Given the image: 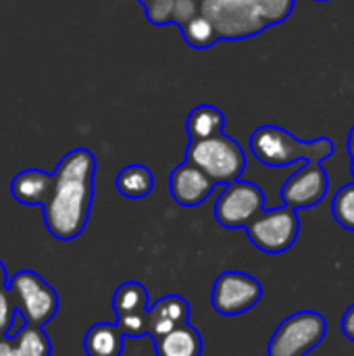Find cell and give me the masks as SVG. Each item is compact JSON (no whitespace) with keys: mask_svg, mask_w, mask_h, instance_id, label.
Segmentation results:
<instances>
[{"mask_svg":"<svg viewBox=\"0 0 354 356\" xmlns=\"http://www.w3.org/2000/svg\"><path fill=\"white\" fill-rule=\"evenodd\" d=\"M96 156L88 148L67 152L54 169V188L42 207L46 229L52 238L69 242L88 225L94 200Z\"/></svg>","mask_w":354,"mask_h":356,"instance_id":"cell-1","label":"cell"},{"mask_svg":"<svg viewBox=\"0 0 354 356\" xmlns=\"http://www.w3.org/2000/svg\"><path fill=\"white\" fill-rule=\"evenodd\" d=\"M250 150L263 165L282 169L292 163H323L332 156L334 142L330 138L303 142L284 127L261 125L250 136Z\"/></svg>","mask_w":354,"mask_h":356,"instance_id":"cell-2","label":"cell"},{"mask_svg":"<svg viewBox=\"0 0 354 356\" xmlns=\"http://www.w3.org/2000/svg\"><path fill=\"white\" fill-rule=\"evenodd\" d=\"M186 161L194 163L211 179L223 186L238 181L246 169V154L242 146L225 134L207 140H190Z\"/></svg>","mask_w":354,"mask_h":356,"instance_id":"cell-3","label":"cell"},{"mask_svg":"<svg viewBox=\"0 0 354 356\" xmlns=\"http://www.w3.org/2000/svg\"><path fill=\"white\" fill-rule=\"evenodd\" d=\"M328 336V321L315 311H300L286 317L269 340V356H307Z\"/></svg>","mask_w":354,"mask_h":356,"instance_id":"cell-4","label":"cell"},{"mask_svg":"<svg viewBox=\"0 0 354 356\" xmlns=\"http://www.w3.org/2000/svg\"><path fill=\"white\" fill-rule=\"evenodd\" d=\"M10 294L15 298L17 311L27 325L44 327L54 319L58 311V296L50 284H46L38 273L23 269L15 273L8 282Z\"/></svg>","mask_w":354,"mask_h":356,"instance_id":"cell-5","label":"cell"},{"mask_svg":"<svg viewBox=\"0 0 354 356\" xmlns=\"http://www.w3.org/2000/svg\"><path fill=\"white\" fill-rule=\"evenodd\" d=\"M248 240L261 252L267 254H282L290 250L300 234V219L298 213L290 207H277L263 211L246 225Z\"/></svg>","mask_w":354,"mask_h":356,"instance_id":"cell-6","label":"cell"},{"mask_svg":"<svg viewBox=\"0 0 354 356\" xmlns=\"http://www.w3.org/2000/svg\"><path fill=\"white\" fill-rule=\"evenodd\" d=\"M200 13L215 25L219 40H246L269 27L250 0H200Z\"/></svg>","mask_w":354,"mask_h":356,"instance_id":"cell-7","label":"cell"},{"mask_svg":"<svg viewBox=\"0 0 354 356\" xmlns=\"http://www.w3.org/2000/svg\"><path fill=\"white\" fill-rule=\"evenodd\" d=\"M265 211V194L252 181L227 184L215 202V219L225 229H246V225Z\"/></svg>","mask_w":354,"mask_h":356,"instance_id":"cell-8","label":"cell"},{"mask_svg":"<svg viewBox=\"0 0 354 356\" xmlns=\"http://www.w3.org/2000/svg\"><path fill=\"white\" fill-rule=\"evenodd\" d=\"M261 296L263 286L257 277L244 271H223L213 284L211 302L219 315L236 317L257 307Z\"/></svg>","mask_w":354,"mask_h":356,"instance_id":"cell-9","label":"cell"},{"mask_svg":"<svg viewBox=\"0 0 354 356\" xmlns=\"http://www.w3.org/2000/svg\"><path fill=\"white\" fill-rule=\"evenodd\" d=\"M330 190V179L321 163H303V167L282 186V202L294 211L313 209Z\"/></svg>","mask_w":354,"mask_h":356,"instance_id":"cell-10","label":"cell"},{"mask_svg":"<svg viewBox=\"0 0 354 356\" xmlns=\"http://www.w3.org/2000/svg\"><path fill=\"white\" fill-rule=\"evenodd\" d=\"M219 184L190 161L177 165L171 173V196L182 207L202 204Z\"/></svg>","mask_w":354,"mask_h":356,"instance_id":"cell-11","label":"cell"},{"mask_svg":"<svg viewBox=\"0 0 354 356\" xmlns=\"http://www.w3.org/2000/svg\"><path fill=\"white\" fill-rule=\"evenodd\" d=\"M190 323V302L177 294L163 296L148 307V336L152 340Z\"/></svg>","mask_w":354,"mask_h":356,"instance_id":"cell-12","label":"cell"},{"mask_svg":"<svg viewBox=\"0 0 354 356\" xmlns=\"http://www.w3.org/2000/svg\"><path fill=\"white\" fill-rule=\"evenodd\" d=\"M54 188V173L42 169H25L10 181V194L19 204L44 207Z\"/></svg>","mask_w":354,"mask_h":356,"instance_id":"cell-13","label":"cell"},{"mask_svg":"<svg viewBox=\"0 0 354 356\" xmlns=\"http://www.w3.org/2000/svg\"><path fill=\"white\" fill-rule=\"evenodd\" d=\"M202 338L190 323L154 340L156 356H202Z\"/></svg>","mask_w":354,"mask_h":356,"instance_id":"cell-14","label":"cell"},{"mask_svg":"<svg viewBox=\"0 0 354 356\" xmlns=\"http://www.w3.org/2000/svg\"><path fill=\"white\" fill-rule=\"evenodd\" d=\"M125 334L117 323H96L83 336L86 356H121Z\"/></svg>","mask_w":354,"mask_h":356,"instance_id":"cell-15","label":"cell"},{"mask_svg":"<svg viewBox=\"0 0 354 356\" xmlns=\"http://www.w3.org/2000/svg\"><path fill=\"white\" fill-rule=\"evenodd\" d=\"M115 188L121 196L140 200L146 198L154 188V175L144 165H127L119 171L115 179Z\"/></svg>","mask_w":354,"mask_h":356,"instance_id":"cell-16","label":"cell"},{"mask_svg":"<svg viewBox=\"0 0 354 356\" xmlns=\"http://www.w3.org/2000/svg\"><path fill=\"white\" fill-rule=\"evenodd\" d=\"M225 127V115L217 106L200 104L196 106L188 117V134L190 140H207L223 134Z\"/></svg>","mask_w":354,"mask_h":356,"instance_id":"cell-17","label":"cell"},{"mask_svg":"<svg viewBox=\"0 0 354 356\" xmlns=\"http://www.w3.org/2000/svg\"><path fill=\"white\" fill-rule=\"evenodd\" d=\"M113 311L117 317L138 315L148 311V290L140 282H125L115 290Z\"/></svg>","mask_w":354,"mask_h":356,"instance_id":"cell-18","label":"cell"},{"mask_svg":"<svg viewBox=\"0 0 354 356\" xmlns=\"http://www.w3.org/2000/svg\"><path fill=\"white\" fill-rule=\"evenodd\" d=\"M15 355L17 356H50L52 355V344L44 327H33V325H23L15 338Z\"/></svg>","mask_w":354,"mask_h":356,"instance_id":"cell-19","label":"cell"},{"mask_svg":"<svg viewBox=\"0 0 354 356\" xmlns=\"http://www.w3.org/2000/svg\"><path fill=\"white\" fill-rule=\"evenodd\" d=\"M182 35L186 40V44H190L192 48H209L213 46L219 35H217V29L215 25L200 13L198 17H194L192 21H188L184 27H182Z\"/></svg>","mask_w":354,"mask_h":356,"instance_id":"cell-20","label":"cell"},{"mask_svg":"<svg viewBox=\"0 0 354 356\" xmlns=\"http://www.w3.org/2000/svg\"><path fill=\"white\" fill-rule=\"evenodd\" d=\"M334 219L348 232H354V181L342 186L332 200Z\"/></svg>","mask_w":354,"mask_h":356,"instance_id":"cell-21","label":"cell"},{"mask_svg":"<svg viewBox=\"0 0 354 356\" xmlns=\"http://www.w3.org/2000/svg\"><path fill=\"white\" fill-rule=\"evenodd\" d=\"M250 2L267 25H277L286 21L294 10V0H250Z\"/></svg>","mask_w":354,"mask_h":356,"instance_id":"cell-22","label":"cell"},{"mask_svg":"<svg viewBox=\"0 0 354 356\" xmlns=\"http://www.w3.org/2000/svg\"><path fill=\"white\" fill-rule=\"evenodd\" d=\"M17 305L15 298L10 294V288H0V338H6V334L10 332V325L17 317Z\"/></svg>","mask_w":354,"mask_h":356,"instance_id":"cell-23","label":"cell"},{"mask_svg":"<svg viewBox=\"0 0 354 356\" xmlns=\"http://www.w3.org/2000/svg\"><path fill=\"white\" fill-rule=\"evenodd\" d=\"M119 330L125 334V338H142L148 336V311L127 317H117Z\"/></svg>","mask_w":354,"mask_h":356,"instance_id":"cell-24","label":"cell"},{"mask_svg":"<svg viewBox=\"0 0 354 356\" xmlns=\"http://www.w3.org/2000/svg\"><path fill=\"white\" fill-rule=\"evenodd\" d=\"M200 15V0H175L171 10V23L179 25V29Z\"/></svg>","mask_w":354,"mask_h":356,"instance_id":"cell-25","label":"cell"},{"mask_svg":"<svg viewBox=\"0 0 354 356\" xmlns=\"http://www.w3.org/2000/svg\"><path fill=\"white\" fill-rule=\"evenodd\" d=\"M175 0H154L150 6H146V19L152 25H167L171 23V10Z\"/></svg>","mask_w":354,"mask_h":356,"instance_id":"cell-26","label":"cell"},{"mask_svg":"<svg viewBox=\"0 0 354 356\" xmlns=\"http://www.w3.org/2000/svg\"><path fill=\"white\" fill-rule=\"evenodd\" d=\"M342 332H344V336L348 340L354 342V305L344 313V317H342Z\"/></svg>","mask_w":354,"mask_h":356,"instance_id":"cell-27","label":"cell"},{"mask_svg":"<svg viewBox=\"0 0 354 356\" xmlns=\"http://www.w3.org/2000/svg\"><path fill=\"white\" fill-rule=\"evenodd\" d=\"M0 356H17L15 355V342L8 338H0Z\"/></svg>","mask_w":354,"mask_h":356,"instance_id":"cell-28","label":"cell"},{"mask_svg":"<svg viewBox=\"0 0 354 356\" xmlns=\"http://www.w3.org/2000/svg\"><path fill=\"white\" fill-rule=\"evenodd\" d=\"M6 286H8V275H6L4 263L0 261V288H6Z\"/></svg>","mask_w":354,"mask_h":356,"instance_id":"cell-29","label":"cell"},{"mask_svg":"<svg viewBox=\"0 0 354 356\" xmlns=\"http://www.w3.org/2000/svg\"><path fill=\"white\" fill-rule=\"evenodd\" d=\"M346 148H348V154H351V159H354V127L351 129V134H348V142H346Z\"/></svg>","mask_w":354,"mask_h":356,"instance_id":"cell-30","label":"cell"},{"mask_svg":"<svg viewBox=\"0 0 354 356\" xmlns=\"http://www.w3.org/2000/svg\"><path fill=\"white\" fill-rule=\"evenodd\" d=\"M152 2H154V0H140V4H142L144 8H146V6H150Z\"/></svg>","mask_w":354,"mask_h":356,"instance_id":"cell-31","label":"cell"},{"mask_svg":"<svg viewBox=\"0 0 354 356\" xmlns=\"http://www.w3.org/2000/svg\"><path fill=\"white\" fill-rule=\"evenodd\" d=\"M351 171H353V177H354V159H351Z\"/></svg>","mask_w":354,"mask_h":356,"instance_id":"cell-32","label":"cell"},{"mask_svg":"<svg viewBox=\"0 0 354 356\" xmlns=\"http://www.w3.org/2000/svg\"><path fill=\"white\" fill-rule=\"evenodd\" d=\"M315 2H328V0H315Z\"/></svg>","mask_w":354,"mask_h":356,"instance_id":"cell-33","label":"cell"}]
</instances>
